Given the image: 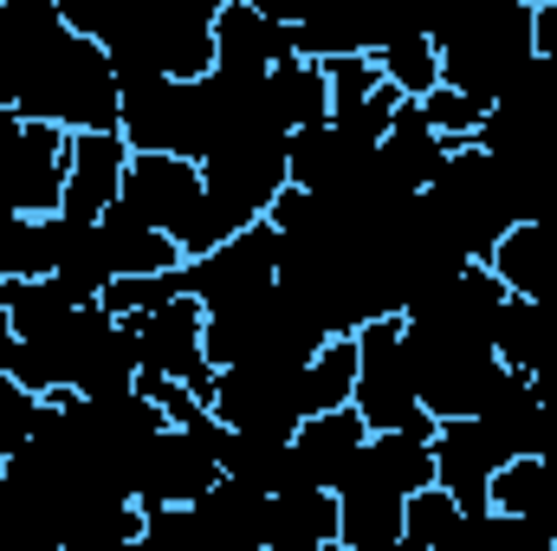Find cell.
<instances>
[{
  "mask_svg": "<svg viewBox=\"0 0 557 551\" xmlns=\"http://www.w3.org/2000/svg\"><path fill=\"white\" fill-rule=\"evenodd\" d=\"M0 111H13L20 124L91 137V131H117L124 98H117V72L104 46L72 33L52 0H33L26 39L13 46L7 78H0Z\"/></svg>",
  "mask_w": 557,
  "mask_h": 551,
  "instance_id": "1",
  "label": "cell"
},
{
  "mask_svg": "<svg viewBox=\"0 0 557 551\" xmlns=\"http://www.w3.org/2000/svg\"><path fill=\"white\" fill-rule=\"evenodd\" d=\"M72 33L98 39L117 85H195L214 72V13L221 0H65Z\"/></svg>",
  "mask_w": 557,
  "mask_h": 551,
  "instance_id": "2",
  "label": "cell"
},
{
  "mask_svg": "<svg viewBox=\"0 0 557 551\" xmlns=\"http://www.w3.org/2000/svg\"><path fill=\"white\" fill-rule=\"evenodd\" d=\"M421 221L434 228V241L447 254H460L467 267H486L499 254V241L525 221L519 215V188L512 175L480 149V143H454L447 169L434 175V188L421 195Z\"/></svg>",
  "mask_w": 557,
  "mask_h": 551,
  "instance_id": "3",
  "label": "cell"
},
{
  "mask_svg": "<svg viewBox=\"0 0 557 551\" xmlns=\"http://www.w3.org/2000/svg\"><path fill=\"white\" fill-rule=\"evenodd\" d=\"M434 39V59H441V85L460 91L467 105L493 111L532 65H539V46H532V7L525 0H493V7H473L447 26L428 33Z\"/></svg>",
  "mask_w": 557,
  "mask_h": 551,
  "instance_id": "4",
  "label": "cell"
},
{
  "mask_svg": "<svg viewBox=\"0 0 557 551\" xmlns=\"http://www.w3.org/2000/svg\"><path fill=\"white\" fill-rule=\"evenodd\" d=\"M434 487V441L416 434H370L363 461L337 487V546L389 551L403 539L409 500Z\"/></svg>",
  "mask_w": 557,
  "mask_h": 551,
  "instance_id": "5",
  "label": "cell"
},
{
  "mask_svg": "<svg viewBox=\"0 0 557 551\" xmlns=\"http://www.w3.org/2000/svg\"><path fill=\"white\" fill-rule=\"evenodd\" d=\"M285 188H292V182H285V143H240V149H221L214 162H201L208 215H201V241H195L188 260L227 247V241L247 234V228H260Z\"/></svg>",
  "mask_w": 557,
  "mask_h": 551,
  "instance_id": "6",
  "label": "cell"
},
{
  "mask_svg": "<svg viewBox=\"0 0 557 551\" xmlns=\"http://www.w3.org/2000/svg\"><path fill=\"white\" fill-rule=\"evenodd\" d=\"M403 344H409V370H416V396L428 421H473L506 396V364L480 344H447V338H428L403 325Z\"/></svg>",
  "mask_w": 557,
  "mask_h": 551,
  "instance_id": "7",
  "label": "cell"
},
{
  "mask_svg": "<svg viewBox=\"0 0 557 551\" xmlns=\"http://www.w3.org/2000/svg\"><path fill=\"white\" fill-rule=\"evenodd\" d=\"M357 421L370 434H416L434 441V421L416 396V370H409V344H403V318L363 325L357 331V396H350Z\"/></svg>",
  "mask_w": 557,
  "mask_h": 551,
  "instance_id": "8",
  "label": "cell"
},
{
  "mask_svg": "<svg viewBox=\"0 0 557 551\" xmlns=\"http://www.w3.org/2000/svg\"><path fill=\"white\" fill-rule=\"evenodd\" d=\"M208 415H214L227 434H273V441H292L318 409H311L305 364H253V370H221V377H214Z\"/></svg>",
  "mask_w": 557,
  "mask_h": 551,
  "instance_id": "9",
  "label": "cell"
},
{
  "mask_svg": "<svg viewBox=\"0 0 557 551\" xmlns=\"http://www.w3.org/2000/svg\"><path fill=\"white\" fill-rule=\"evenodd\" d=\"M221 441L227 428L214 415L188 421V428H162L137 461V506L143 513H169V506H201L221 487Z\"/></svg>",
  "mask_w": 557,
  "mask_h": 551,
  "instance_id": "10",
  "label": "cell"
},
{
  "mask_svg": "<svg viewBox=\"0 0 557 551\" xmlns=\"http://www.w3.org/2000/svg\"><path fill=\"white\" fill-rule=\"evenodd\" d=\"M117 208L156 228L162 241L182 247V260L195 254L201 241V215H208V195H201V169L182 162V156H131V175H124V195Z\"/></svg>",
  "mask_w": 557,
  "mask_h": 551,
  "instance_id": "11",
  "label": "cell"
},
{
  "mask_svg": "<svg viewBox=\"0 0 557 551\" xmlns=\"http://www.w3.org/2000/svg\"><path fill=\"white\" fill-rule=\"evenodd\" d=\"M273 285H278V234L267 221L234 234L227 247H214L201 260H182V298H195L208 318L234 311V305H247V298H260Z\"/></svg>",
  "mask_w": 557,
  "mask_h": 551,
  "instance_id": "12",
  "label": "cell"
},
{
  "mask_svg": "<svg viewBox=\"0 0 557 551\" xmlns=\"http://www.w3.org/2000/svg\"><path fill=\"white\" fill-rule=\"evenodd\" d=\"M131 331H137L143 377L182 383V390H195L201 403L214 396V364H208V311H201L195 298H169L162 311L137 318Z\"/></svg>",
  "mask_w": 557,
  "mask_h": 551,
  "instance_id": "13",
  "label": "cell"
},
{
  "mask_svg": "<svg viewBox=\"0 0 557 551\" xmlns=\"http://www.w3.org/2000/svg\"><path fill=\"white\" fill-rule=\"evenodd\" d=\"M499 311H506V285L493 279V267H460L447 285H434L428 298H416V305L403 311V325H409V331H428V338H447V344H480V351H493Z\"/></svg>",
  "mask_w": 557,
  "mask_h": 551,
  "instance_id": "14",
  "label": "cell"
},
{
  "mask_svg": "<svg viewBox=\"0 0 557 551\" xmlns=\"http://www.w3.org/2000/svg\"><path fill=\"white\" fill-rule=\"evenodd\" d=\"M499 467H512L506 441L473 415V421H441L434 428V487L460 506V513H493V480Z\"/></svg>",
  "mask_w": 557,
  "mask_h": 551,
  "instance_id": "15",
  "label": "cell"
},
{
  "mask_svg": "<svg viewBox=\"0 0 557 551\" xmlns=\"http://www.w3.org/2000/svg\"><path fill=\"white\" fill-rule=\"evenodd\" d=\"M292 52V20H278L253 0H221L214 13V72L234 78H273Z\"/></svg>",
  "mask_w": 557,
  "mask_h": 551,
  "instance_id": "16",
  "label": "cell"
},
{
  "mask_svg": "<svg viewBox=\"0 0 557 551\" xmlns=\"http://www.w3.org/2000/svg\"><path fill=\"white\" fill-rule=\"evenodd\" d=\"M124 175H131V143L124 131H91V137H72V162H65V201L59 215L78 221V228H98L117 195H124Z\"/></svg>",
  "mask_w": 557,
  "mask_h": 551,
  "instance_id": "17",
  "label": "cell"
},
{
  "mask_svg": "<svg viewBox=\"0 0 557 551\" xmlns=\"http://www.w3.org/2000/svg\"><path fill=\"white\" fill-rule=\"evenodd\" d=\"M324 78H331V131L383 149L403 98L389 91V78L376 72V59H337V65H324Z\"/></svg>",
  "mask_w": 557,
  "mask_h": 551,
  "instance_id": "18",
  "label": "cell"
},
{
  "mask_svg": "<svg viewBox=\"0 0 557 551\" xmlns=\"http://www.w3.org/2000/svg\"><path fill=\"white\" fill-rule=\"evenodd\" d=\"M493 357L506 364V377H519L532 390H557V305L506 298L499 331H493Z\"/></svg>",
  "mask_w": 557,
  "mask_h": 551,
  "instance_id": "19",
  "label": "cell"
},
{
  "mask_svg": "<svg viewBox=\"0 0 557 551\" xmlns=\"http://www.w3.org/2000/svg\"><path fill=\"white\" fill-rule=\"evenodd\" d=\"M447 156H454V143L428 124V111L421 105H403L396 124H389V137H383V149H376V169H383L389 195L416 201V195L434 188V175L447 169Z\"/></svg>",
  "mask_w": 557,
  "mask_h": 551,
  "instance_id": "20",
  "label": "cell"
},
{
  "mask_svg": "<svg viewBox=\"0 0 557 551\" xmlns=\"http://www.w3.org/2000/svg\"><path fill=\"white\" fill-rule=\"evenodd\" d=\"M363 448H370V428L357 421V409L311 415V421L292 434V454H298V467H305V480H311L318 493H337V487L350 480V467L363 461Z\"/></svg>",
  "mask_w": 557,
  "mask_h": 551,
  "instance_id": "21",
  "label": "cell"
},
{
  "mask_svg": "<svg viewBox=\"0 0 557 551\" xmlns=\"http://www.w3.org/2000/svg\"><path fill=\"white\" fill-rule=\"evenodd\" d=\"M493 279L506 285V298H532V305H557V228L545 221H519L499 254L486 260Z\"/></svg>",
  "mask_w": 557,
  "mask_h": 551,
  "instance_id": "22",
  "label": "cell"
},
{
  "mask_svg": "<svg viewBox=\"0 0 557 551\" xmlns=\"http://www.w3.org/2000/svg\"><path fill=\"white\" fill-rule=\"evenodd\" d=\"M143 539V506L131 493H72L59 551H124Z\"/></svg>",
  "mask_w": 557,
  "mask_h": 551,
  "instance_id": "23",
  "label": "cell"
},
{
  "mask_svg": "<svg viewBox=\"0 0 557 551\" xmlns=\"http://www.w3.org/2000/svg\"><path fill=\"white\" fill-rule=\"evenodd\" d=\"M337 546V493L292 487L267 500V551H331Z\"/></svg>",
  "mask_w": 557,
  "mask_h": 551,
  "instance_id": "24",
  "label": "cell"
},
{
  "mask_svg": "<svg viewBox=\"0 0 557 551\" xmlns=\"http://www.w3.org/2000/svg\"><path fill=\"white\" fill-rule=\"evenodd\" d=\"M221 474L240 480V487H253L260 500H278L292 487H311L305 467H298V454H292V441H273V434H227L221 441Z\"/></svg>",
  "mask_w": 557,
  "mask_h": 551,
  "instance_id": "25",
  "label": "cell"
},
{
  "mask_svg": "<svg viewBox=\"0 0 557 551\" xmlns=\"http://www.w3.org/2000/svg\"><path fill=\"white\" fill-rule=\"evenodd\" d=\"M195 519H201V532H208L214 551H267V500H260L253 487L227 480V474H221V487L195 506Z\"/></svg>",
  "mask_w": 557,
  "mask_h": 551,
  "instance_id": "26",
  "label": "cell"
},
{
  "mask_svg": "<svg viewBox=\"0 0 557 551\" xmlns=\"http://www.w3.org/2000/svg\"><path fill=\"white\" fill-rule=\"evenodd\" d=\"M493 513L525 519V526H539V532L557 539V467L545 454L499 467V480H493Z\"/></svg>",
  "mask_w": 557,
  "mask_h": 551,
  "instance_id": "27",
  "label": "cell"
},
{
  "mask_svg": "<svg viewBox=\"0 0 557 551\" xmlns=\"http://www.w3.org/2000/svg\"><path fill=\"white\" fill-rule=\"evenodd\" d=\"M267 98H273V118L285 124V137L331 124V78L311 59H285L273 78H267Z\"/></svg>",
  "mask_w": 557,
  "mask_h": 551,
  "instance_id": "28",
  "label": "cell"
},
{
  "mask_svg": "<svg viewBox=\"0 0 557 551\" xmlns=\"http://www.w3.org/2000/svg\"><path fill=\"white\" fill-rule=\"evenodd\" d=\"M376 72L389 78V91H396L403 105H428V98L441 91V59H434V39H428L421 26H403L396 39L376 46Z\"/></svg>",
  "mask_w": 557,
  "mask_h": 551,
  "instance_id": "29",
  "label": "cell"
},
{
  "mask_svg": "<svg viewBox=\"0 0 557 551\" xmlns=\"http://www.w3.org/2000/svg\"><path fill=\"white\" fill-rule=\"evenodd\" d=\"M305 383H311V409L318 415L350 409V396H357V338H331L305 364Z\"/></svg>",
  "mask_w": 557,
  "mask_h": 551,
  "instance_id": "30",
  "label": "cell"
},
{
  "mask_svg": "<svg viewBox=\"0 0 557 551\" xmlns=\"http://www.w3.org/2000/svg\"><path fill=\"white\" fill-rule=\"evenodd\" d=\"M143 551H214L195 506H169V513H143Z\"/></svg>",
  "mask_w": 557,
  "mask_h": 551,
  "instance_id": "31",
  "label": "cell"
},
{
  "mask_svg": "<svg viewBox=\"0 0 557 551\" xmlns=\"http://www.w3.org/2000/svg\"><path fill=\"white\" fill-rule=\"evenodd\" d=\"M460 519H467V513H460V506H454V500H447V493H441V487H428V493H416V500H409V519H403V539H416V546H441V539H447V532H454V526H460Z\"/></svg>",
  "mask_w": 557,
  "mask_h": 551,
  "instance_id": "32",
  "label": "cell"
},
{
  "mask_svg": "<svg viewBox=\"0 0 557 551\" xmlns=\"http://www.w3.org/2000/svg\"><path fill=\"white\" fill-rule=\"evenodd\" d=\"M33 421H39V396L20 390L13 377H0V467L33 441Z\"/></svg>",
  "mask_w": 557,
  "mask_h": 551,
  "instance_id": "33",
  "label": "cell"
},
{
  "mask_svg": "<svg viewBox=\"0 0 557 551\" xmlns=\"http://www.w3.org/2000/svg\"><path fill=\"white\" fill-rule=\"evenodd\" d=\"M421 111H428V124H434L447 143H473V137H480V124H486V111H480V105H467V98H460V91H447V85H441Z\"/></svg>",
  "mask_w": 557,
  "mask_h": 551,
  "instance_id": "34",
  "label": "cell"
},
{
  "mask_svg": "<svg viewBox=\"0 0 557 551\" xmlns=\"http://www.w3.org/2000/svg\"><path fill=\"white\" fill-rule=\"evenodd\" d=\"M557 539L525 526V519H506V513H486V551H552Z\"/></svg>",
  "mask_w": 557,
  "mask_h": 551,
  "instance_id": "35",
  "label": "cell"
},
{
  "mask_svg": "<svg viewBox=\"0 0 557 551\" xmlns=\"http://www.w3.org/2000/svg\"><path fill=\"white\" fill-rule=\"evenodd\" d=\"M532 46H539V59H545V65H557V0L532 7Z\"/></svg>",
  "mask_w": 557,
  "mask_h": 551,
  "instance_id": "36",
  "label": "cell"
},
{
  "mask_svg": "<svg viewBox=\"0 0 557 551\" xmlns=\"http://www.w3.org/2000/svg\"><path fill=\"white\" fill-rule=\"evenodd\" d=\"M20 364H26V344H20L13 318L0 311V377H13V383H20Z\"/></svg>",
  "mask_w": 557,
  "mask_h": 551,
  "instance_id": "37",
  "label": "cell"
},
{
  "mask_svg": "<svg viewBox=\"0 0 557 551\" xmlns=\"http://www.w3.org/2000/svg\"><path fill=\"white\" fill-rule=\"evenodd\" d=\"M389 551H428V546H416V539H396V546H389Z\"/></svg>",
  "mask_w": 557,
  "mask_h": 551,
  "instance_id": "38",
  "label": "cell"
},
{
  "mask_svg": "<svg viewBox=\"0 0 557 551\" xmlns=\"http://www.w3.org/2000/svg\"><path fill=\"white\" fill-rule=\"evenodd\" d=\"M124 551H143V539H137V546H124Z\"/></svg>",
  "mask_w": 557,
  "mask_h": 551,
  "instance_id": "39",
  "label": "cell"
},
{
  "mask_svg": "<svg viewBox=\"0 0 557 551\" xmlns=\"http://www.w3.org/2000/svg\"><path fill=\"white\" fill-rule=\"evenodd\" d=\"M331 551H350V546H331Z\"/></svg>",
  "mask_w": 557,
  "mask_h": 551,
  "instance_id": "40",
  "label": "cell"
},
{
  "mask_svg": "<svg viewBox=\"0 0 557 551\" xmlns=\"http://www.w3.org/2000/svg\"><path fill=\"white\" fill-rule=\"evenodd\" d=\"M552 551H557V546H552Z\"/></svg>",
  "mask_w": 557,
  "mask_h": 551,
  "instance_id": "41",
  "label": "cell"
}]
</instances>
